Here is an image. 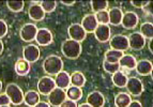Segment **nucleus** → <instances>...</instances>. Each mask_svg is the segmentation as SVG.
Masks as SVG:
<instances>
[{
    "mask_svg": "<svg viewBox=\"0 0 153 107\" xmlns=\"http://www.w3.org/2000/svg\"><path fill=\"white\" fill-rule=\"evenodd\" d=\"M148 48L150 51V53L152 54L153 53V47H152V40H149L148 41Z\"/></svg>",
    "mask_w": 153,
    "mask_h": 107,
    "instance_id": "37998d69",
    "label": "nucleus"
},
{
    "mask_svg": "<svg viewBox=\"0 0 153 107\" xmlns=\"http://www.w3.org/2000/svg\"><path fill=\"white\" fill-rule=\"evenodd\" d=\"M41 1H38V2H32V4H30L28 9V16L31 21L33 22H41L45 18L46 13L43 11V9L41 8L40 5Z\"/></svg>",
    "mask_w": 153,
    "mask_h": 107,
    "instance_id": "4468645a",
    "label": "nucleus"
},
{
    "mask_svg": "<svg viewBox=\"0 0 153 107\" xmlns=\"http://www.w3.org/2000/svg\"><path fill=\"white\" fill-rule=\"evenodd\" d=\"M136 72L141 76H147V75H151L153 71V64L150 60L147 59H141L139 61H137L135 68Z\"/></svg>",
    "mask_w": 153,
    "mask_h": 107,
    "instance_id": "6ab92c4d",
    "label": "nucleus"
},
{
    "mask_svg": "<svg viewBox=\"0 0 153 107\" xmlns=\"http://www.w3.org/2000/svg\"><path fill=\"white\" fill-rule=\"evenodd\" d=\"M86 103L91 107H103L105 104V97L102 92L94 90L87 95V102Z\"/></svg>",
    "mask_w": 153,
    "mask_h": 107,
    "instance_id": "f3484780",
    "label": "nucleus"
},
{
    "mask_svg": "<svg viewBox=\"0 0 153 107\" xmlns=\"http://www.w3.org/2000/svg\"><path fill=\"white\" fill-rule=\"evenodd\" d=\"M110 49H115L119 51H128V39L124 34H115L110 38L109 41Z\"/></svg>",
    "mask_w": 153,
    "mask_h": 107,
    "instance_id": "20e7f679",
    "label": "nucleus"
},
{
    "mask_svg": "<svg viewBox=\"0 0 153 107\" xmlns=\"http://www.w3.org/2000/svg\"><path fill=\"white\" fill-rule=\"evenodd\" d=\"M40 94L36 90H29L26 93H24V103H25L27 106L33 107L34 105H36L40 102Z\"/></svg>",
    "mask_w": 153,
    "mask_h": 107,
    "instance_id": "5701e85b",
    "label": "nucleus"
},
{
    "mask_svg": "<svg viewBox=\"0 0 153 107\" xmlns=\"http://www.w3.org/2000/svg\"><path fill=\"white\" fill-rule=\"evenodd\" d=\"M75 2H76V1H74V0H73V1H64V0H62V1H61L62 4L68 5V7H71V5L75 4Z\"/></svg>",
    "mask_w": 153,
    "mask_h": 107,
    "instance_id": "79ce46f5",
    "label": "nucleus"
},
{
    "mask_svg": "<svg viewBox=\"0 0 153 107\" xmlns=\"http://www.w3.org/2000/svg\"><path fill=\"white\" fill-rule=\"evenodd\" d=\"M108 16H109V24L112 26H119L121 25V21H122L123 16V11L120 8H111L108 11Z\"/></svg>",
    "mask_w": 153,
    "mask_h": 107,
    "instance_id": "412c9836",
    "label": "nucleus"
},
{
    "mask_svg": "<svg viewBox=\"0 0 153 107\" xmlns=\"http://www.w3.org/2000/svg\"><path fill=\"white\" fill-rule=\"evenodd\" d=\"M147 3H148V1H134V0L131 1V4L137 9H143Z\"/></svg>",
    "mask_w": 153,
    "mask_h": 107,
    "instance_id": "58836bf2",
    "label": "nucleus"
},
{
    "mask_svg": "<svg viewBox=\"0 0 153 107\" xmlns=\"http://www.w3.org/2000/svg\"><path fill=\"white\" fill-rule=\"evenodd\" d=\"M141 10L143 11V13H146V14H148V15L151 16L153 12V2L152 1H148V3H147Z\"/></svg>",
    "mask_w": 153,
    "mask_h": 107,
    "instance_id": "c9c22d12",
    "label": "nucleus"
},
{
    "mask_svg": "<svg viewBox=\"0 0 153 107\" xmlns=\"http://www.w3.org/2000/svg\"><path fill=\"white\" fill-rule=\"evenodd\" d=\"M91 9L92 11L94 13H97V12H101V11H105L106 9L108 8V2L107 0H92L91 2Z\"/></svg>",
    "mask_w": 153,
    "mask_h": 107,
    "instance_id": "c756f323",
    "label": "nucleus"
},
{
    "mask_svg": "<svg viewBox=\"0 0 153 107\" xmlns=\"http://www.w3.org/2000/svg\"><path fill=\"white\" fill-rule=\"evenodd\" d=\"M128 47L133 51H141L146 46V39L139 32H133L128 36Z\"/></svg>",
    "mask_w": 153,
    "mask_h": 107,
    "instance_id": "f8f14e48",
    "label": "nucleus"
},
{
    "mask_svg": "<svg viewBox=\"0 0 153 107\" xmlns=\"http://www.w3.org/2000/svg\"><path fill=\"white\" fill-rule=\"evenodd\" d=\"M128 107H143V104L139 101H137V100H134V101H132L130 103V105Z\"/></svg>",
    "mask_w": 153,
    "mask_h": 107,
    "instance_id": "ea45409f",
    "label": "nucleus"
},
{
    "mask_svg": "<svg viewBox=\"0 0 153 107\" xmlns=\"http://www.w3.org/2000/svg\"><path fill=\"white\" fill-rule=\"evenodd\" d=\"M1 89H2V82H1V80H0V91H1Z\"/></svg>",
    "mask_w": 153,
    "mask_h": 107,
    "instance_id": "49530a36",
    "label": "nucleus"
},
{
    "mask_svg": "<svg viewBox=\"0 0 153 107\" xmlns=\"http://www.w3.org/2000/svg\"><path fill=\"white\" fill-rule=\"evenodd\" d=\"M141 36L145 39H148V40H152L153 38V25L152 23H149V22H146L140 25V31H139Z\"/></svg>",
    "mask_w": 153,
    "mask_h": 107,
    "instance_id": "c85d7f7f",
    "label": "nucleus"
},
{
    "mask_svg": "<svg viewBox=\"0 0 153 107\" xmlns=\"http://www.w3.org/2000/svg\"><path fill=\"white\" fill-rule=\"evenodd\" d=\"M33 107H51V105L47 102H44V101H40L36 105H34Z\"/></svg>",
    "mask_w": 153,
    "mask_h": 107,
    "instance_id": "a19ab883",
    "label": "nucleus"
},
{
    "mask_svg": "<svg viewBox=\"0 0 153 107\" xmlns=\"http://www.w3.org/2000/svg\"><path fill=\"white\" fill-rule=\"evenodd\" d=\"M77 107H91V106H90V105H88L87 103H82V104L78 105Z\"/></svg>",
    "mask_w": 153,
    "mask_h": 107,
    "instance_id": "a18cd8bd",
    "label": "nucleus"
},
{
    "mask_svg": "<svg viewBox=\"0 0 153 107\" xmlns=\"http://www.w3.org/2000/svg\"><path fill=\"white\" fill-rule=\"evenodd\" d=\"M119 65H120V70L121 69H125V70H135L136 68V63H137V60L133 55L130 54H124L121 59L119 60Z\"/></svg>",
    "mask_w": 153,
    "mask_h": 107,
    "instance_id": "aec40b11",
    "label": "nucleus"
},
{
    "mask_svg": "<svg viewBox=\"0 0 153 107\" xmlns=\"http://www.w3.org/2000/svg\"><path fill=\"white\" fill-rule=\"evenodd\" d=\"M123 55H124V54H123L122 51H115V49H108V51H106V53H105L104 61L111 62V63H118Z\"/></svg>",
    "mask_w": 153,
    "mask_h": 107,
    "instance_id": "cd10ccee",
    "label": "nucleus"
},
{
    "mask_svg": "<svg viewBox=\"0 0 153 107\" xmlns=\"http://www.w3.org/2000/svg\"><path fill=\"white\" fill-rule=\"evenodd\" d=\"M68 34H69L71 40H74V41L79 42V43L84 41L85 39H86V36H87V33L82 29L80 24H76V23L69 26Z\"/></svg>",
    "mask_w": 153,
    "mask_h": 107,
    "instance_id": "9b49d317",
    "label": "nucleus"
},
{
    "mask_svg": "<svg viewBox=\"0 0 153 107\" xmlns=\"http://www.w3.org/2000/svg\"><path fill=\"white\" fill-rule=\"evenodd\" d=\"M5 94L8 95L10 103L13 105H21L24 103V92L16 84H8L5 87Z\"/></svg>",
    "mask_w": 153,
    "mask_h": 107,
    "instance_id": "7ed1b4c3",
    "label": "nucleus"
},
{
    "mask_svg": "<svg viewBox=\"0 0 153 107\" xmlns=\"http://www.w3.org/2000/svg\"><path fill=\"white\" fill-rule=\"evenodd\" d=\"M77 106H78L77 102H74V101H71V100L66 99L59 107H77Z\"/></svg>",
    "mask_w": 153,
    "mask_h": 107,
    "instance_id": "4c0bfd02",
    "label": "nucleus"
},
{
    "mask_svg": "<svg viewBox=\"0 0 153 107\" xmlns=\"http://www.w3.org/2000/svg\"><path fill=\"white\" fill-rule=\"evenodd\" d=\"M40 48L36 44H29L23 49V59L29 63H34L40 59Z\"/></svg>",
    "mask_w": 153,
    "mask_h": 107,
    "instance_id": "6e6552de",
    "label": "nucleus"
},
{
    "mask_svg": "<svg viewBox=\"0 0 153 107\" xmlns=\"http://www.w3.org/2000/svg\"><path fill=\"white\" fill-rule=\"evenodd\" d=\"M10 105V100L5 93H0V107Z\"/></svg>",
    "mask_w": 153,
    "mask_h": 107,
    "instance_id": "e433bc0d",
    "label": "nucleus"
},
{
    "mask_svg": "<svg viewBox=\"0 0 153 107\" xmlns=\"http://www.w3.org/2000/svg\"><path fill=\"white\" fill-rule=\"evenodd\" d=\"M55 85L56 88L62 90H66L71 86V82H70V74L65 71L59 72L58 74L55 76Z\"/></svg>",
    "mask_w": 153,
    "mask_h": 107,
    "instance_id": "a211bd4d",
    "label": "nucleus"
},
{
    "mask_svg": "<svg viewBox=\"0 0 153 107\" xmlns=\"http://www.w3.org/2000/svg\"><path fill=\"white\" fill-rule=\"evenodd\" d=\"M14 70L18 76H26L30 72V63L24 59H18L14 64Z\"/></svg>",
    "mask_w": 153,
    "mask_h": 107,
    "instance_id": "4be33fe9",
    "label": "nucleus"
},
{
    "mask_svg": "<svg viewBox=\"0 0 153 107\" xmlns=\"http://www.w3.org/2000/svg\"><path fill=\"white\" fill-rule=\"evenodd\" d=\"M48 104L53 107H59L66 100L65 91L59 88H55L53 91L47 95Z\"/></svg>",
    "mask_w": 153,
    "mask_h": 107,
    "instance_id": "9d476101",
    "label": "nucleus"
},
{
    "mask_svg": "<svg viewBox=\"0 0 153 107\" xmlns=\"http://www.w3.org/2000/svg\"><path fill=\"white\" fill-rule=\"evenodd\" d=\"M132 102V97L128 92H119L115 97L116 107H128Z\"/></svg>",
    "mask_w": 153,
    "mask_h": 107,
    "instance_id": "a878e982",
    "label": "nucleus"
},
{
    "mask_svg": "<svg viewBox=\"0 0 153 107\" xmlns=\"http://www.w3.org/2000/svg\"><path fill=\"white\" fill-rule=\"evenodd\" d=\"M40 5L45 13H51L57 8V1H55V0H44V1H41Z\"/></svg>",
    "mask_w": 153,
    "mask_h": 107,
    "instance_id": "2f4dec72",
    "label": "nucleus"
},
{
    "mask_svg": "<svg viewBox=\"0 0 153 107\" xmlns=\"http://www.w3.org/2000/svg\"><path fill=\"white\" fill-rule=\"evenodd\" d=\"M43 70L48 76H56L59 72L63 71V60L61 57L51 55L43 61Z\"/></svg>",
    "mask_w": 153,
    "mask_h": 107,
    "instance_id": "f257e3e1",
    "label": "nucleus"
},
{
    "mask_svg": "<svg viewBox=\"0 0 153 107\" xmlns=\"http://www.w3.org/2000/svg\"><path fill=\"white\" fill-rule=\"evenodd\" d=\"M38 93L42 95H48L56 88L55 80L51 76H43L38 82Z\"/></svg>",
    "mask_w": 153,
    "mask_h": 107,
    "instance_id": "423d86ee",
    "label": "nucleus"
},
{
    "mask_svg": "<svg viewBox=\"0 0 153 107\" xmlns=\"http://www.w3.org/2000/svg\"><path fill=\"white\" fill-rule=\"evenodd\" d=\"M103 69L108 74H114L116 72L120 71V65L119 63H111V62L103 61Z\"/></svg>",
    "mask_w": 153,
    "mask_h": 107,
    "instance_id": "72a5a7b5",
    "label": "nucleus"
},
{
    "mask_svg": "<svg viewBox=\"0 0 153 107\" xmlns=\"http://www.w3.org/2000/svg\"><path fill=\"white\" fill-rule=\"evenodd\" d=\"M70 82H71V86L82 88L86 85V77L82 72L74 71L70 75Z\"/></svg>",
    "mask_w": 153,
    "mask_h": 107,
    "instance_id": "393cba45",
    "label": "nucleus"
},
{
    "mask_svg": "<svg viewBox=\"0 0 153 107\" xmlns=\"http://www.w3.org/2000/svg\"><path fill=\"white\" fill-rule=\"evenodd\" d=\"M2 53H3V43H2V41L0 40V56H1Z\"/></svg>",
    "mask_w": 153,
    "mask_h": 107,
    "instance_id": "c03bdc74",
    "label": "nucleus"
},
{
    "mask_svg": "<svg viewBox=\"0 0 153 107\" xmlns=\"http://www.w3.org/2000/svg\"><path fill=\"white\" fill-rule=\"evenodd\" d=\"M61 53L68 59H77L82 54V44L71 39L64 40L61 44Z\"/></svg>",
    "mask_w": 153,
    "mask_h": 107,
    "instance_id": "f03ea898",
    "label": "nucleus"
},
{
    "mask_svg": "<svg viewBox=\"0 0 153 107\" xmlns=\"http://www.w3.org/2000/svg\"><path fill=\"white\" fill-rule=\"evenodd\" d=\"M97 25H99V24H97V18H95V15L93 13H90V14L85 15L82 19V23H80V26H82V29L86 31V33L94 32Z\"/></svg>",
    "mask_w": 153,
    "mask_h": 107,
    "instance_id": "dca6fc26",
    "label": "nucleus"
},
{
    "mask_svg": "<svg viewBox=\"0 0 153 107\" xmlns=\"http://www.w3.org/2000/svg\"><path fill=\"white\" fill-rule=\"evenodd\" d=\"M36 42L40 46H48L54 41V36L49 29L38 28V32L36 36Z\"/></svg>",
    "mask_w": 153,
    "mask_h": 107,
    "instance_id": "1a4fd4ad",
    "label": "nucleus"
},
{
    "mask_svg": "<svg viewBox=\"0 0 153 107\" xmlns=\"http://www.w3.org/2000/svg\"><path fill=\"white\" fill-rule=\"evenodd\" d=\"M125 88L128 90V94L133 97H139L145 90L143 82L138 77H130L125 85Z\"/></svg>",
    "mask_w": 153,
    "mask_h": 107,
    "instance_id": "39448f33",
    "label": "nucleus"
},
{
    "mask_svg": "<svg viewBox=\"0 0 153 107\" xmlns=\"http://www.w3.org/2000/svg\"><path fill=\"white\" fill-rule=\"evenodd\" d=\"M128 75L125 74L123 71H118L116 73L112 74V77H111V80H112V84L115 85L116 87L118 88H125V85L128 82Z\"/></svg>",
    "mask_w": 153,
    "mask_h": 107,
    "instance_id": "b1692460",
    "label": "nucleus"
},
{
    "mask_svg": "<svg viewBox=\"0 0 153 107\" xmlns=\"http://www.w3.org/2000/svg\"><path fill=\"white\" fill-rule=\"evenodd\" d=\"M7 7L10 11L14 13L22 12L25 7V2L24 1H7Z\"/></svg>",
    "mask_w": 153,
    "mask_h": 107,
    "instance_id": "7c9ffc66",
    "label": "nucleus"
},
{
    "mask_svg": "<svg viewBox=\"0 0 153 107\" xmlns=\"http://www.w3.org/2000/svg\"><path fill=\"white\" fill-rule=\"evenodd\" d=\"M138 22H139V16L137 13L128 11L126 13H123L121 25L125 29H134L138 25Z\"/></svg>",
    "mask_w": 153,
    "mask_h": 107,
    "instance_id": "ddd939ff",
    "label": "nucleus"
},
{
    "mask_svg": "<svg viewBox=\"0 0 153 107\" xmlns=\"http://www.w3.org/2000/svg\"><path fill=\"white\" fill-rule=\"evenodd\" d=\"M1 107H10V105H7V106H1Z\"/></svg>",
    "mask_w": 153,
    "mask_h": 107,
    "instance_id": "de8ad7c7",
    "label": "nucleus"
},
{
    "mask_svg": "<svg viewBox=\"0 0 153 107\" xmlns=\"http://www.w3.org/2000/svg\"><path fill=\"white\" fill-rule=\"evenodd\" d=\"M36 32H38V27L36 26V24L27 23L19 30V38L24 42H32L36 39Z\"/></svg>",
    "mask_w": 153,
    "mask_h": 107,
    "instance_id": "0eeeda50",
    "label": "nucleus"
},
{
    "mask_svg": "<svg viewBox=\"0 0 153 107\" xmlns=\"http://www.w3.org/2000/svg\"><path fill=\"white\" fill-rule=\"evenodd\" d=\"M66 99L71 100V101H74L77 102L82 97V88H78V87L74 86H70L65 91Z\"/></svg>",
    "mask_w": 153,
    "mask_h": 107,
    "instance_id": "bb28decb",
    "label": "nucleus"
},
{
    "mask_svg": "<svg viewBox=\"0 0 153 107\" xmlns=\"http://www.w3.org/2000/svg\"><path fill=\"white\" fill-rule=\"evenodd\" d=\"M94 36L100 43H106L111 38V30L109 25H97L94 30Z\"/></svg>",
    "mask_w": 153,
    "mask_h": 107,
    "instance_id": "2eb2a0df",
    "label": "nucleus"
},
{
    "mask_svg": "<svg viewBox=\"0 0 153 107\" xmlns=\"http://www.w3.org/2000/svg\"><path fill=\"white\" fill-rule=\"evenodd\" d=\"M8 33V25L3 19H0V40Z\"/></svg>",
    "mask_w": 153,
    "mask_h": 107,
    "instance_id": "f704fd0d",
    "label": "nucleus"
},
{
    "mask_svg": "<svg viewBox=\"0 0 153 107\" xmlns=\"http://www.w3.org/2000/svg\"><path fill=\"white\" fill-rule=\"evenodd\" d=\"M97 22L99 25H108L109 24V16H108V11H101L94 14Z\"/></svg>",
    "mask_w": 153,
    "mask_h": 107,
    "instance_id": "473e14b6",
    "label": "nucleus"
}]
</instances>
